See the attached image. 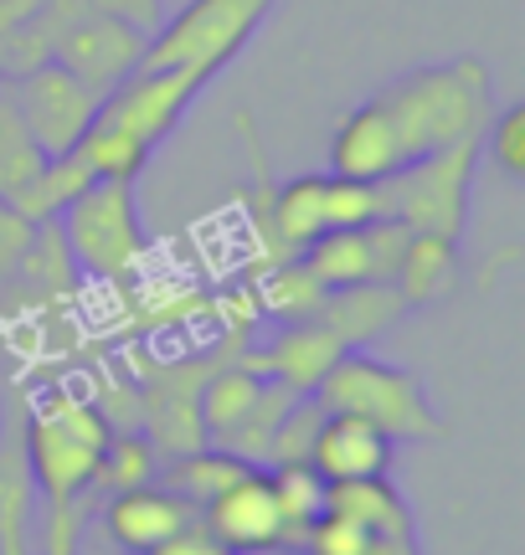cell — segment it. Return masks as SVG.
<instances>
[{
    "mask_svg": "<svg viewBox=\"0 0 525 555\" xmlns=\"http://www.w3.org/2000/svg\"><path fill=\"white\" fill-rule=\"evenodd\" d=\"M382 185L376 180H350L335 170H315V176H294L273 191L268 206V242L279 258H294L299 247H309L324 232H341V227H366V221H382Z\"/></svg>",
    "mask_w": 525,
    "mask_h": 555,
    "instance_id": "cell-7",
    "label": "cell"
},
{
    "mask_svg": "<svg viewBox=\"0 0 525 555\" xmlns=\"http://www.w3.org/2000/svg\"><path fill=\"white\" fill-rule=\"evenodd\" d=\"M206 530L222 540L232 555L247 551H283V515H279V494H273V478L262 468H247L243 478H232L217 499L202 504Z\"/></svg>",
    "mask_w": 525,
    "mask_h": 555,
    "instance_id": "cell-12",
    "label": "cell"
},
{
    "mask_svg": "<svg viewBox=\"0 0 525 555\" xmlns=\"http://www.w3.org/2000/svg\"><path fill=\"white\" fill-rule=\"evenodd\" d=\"M57 232L73 268L103 278V283H124L150 253L135 180H93L57 217Z\"/></svg>",
    "mask_w": 525,
    "mask_h": 555,
    "instance_id": "cell-5",
    "label": "cell"
},
{
    "mask_svg": "<svg viewBox=\"0 0 525 555\" xmlns=\"http://www.w3.org/2000/svg\"><path fill=\"white\" fill-rule=\"evenodd\" d=\"M253 298H258V309L268 319H279V324H304V319H320L324 288L309 278V268H304L299 253H294V258H279V262L262 268Z\"/></svg>",
    "mask_w": 525,
    "mask_h": 555,
    "instance_id": "cell-23",
    "label": "cell"
},
{
    "mask_svg": "<svg viewBox=\"0 0 525 555\" xmlns=\"http://www.w3.org/2000/svg\"><path fill=\"white\" fill-rule=\"evenodd\" d=\"M495 114V78L485 57L459 52L448 62L407 67L371 99L345 108L330 134V170L350 180H386L438 155L459 139L485 134Z\"/></svg>",
    "mask_w": 525,
    "mask_h": 555,
    "instance_id": "cell-1",
    "label": "cell"
},
{
    "mask_svg": "<svg viewBox=\"0 0 525 555\" xmlns=\"http://www.w3.org/2000/svg\"><path fill=\"white\" fill-rule=\"evenodd\" d=\"M407 304L392 283H356V288H335L320 304V324L341 339L345 350H366L371 339L392 335L402 324Z\"/></svg>",
    "mask_w": 525,
    "mask_h": 555,
    "instance_id": "cell-16",
    "label": "cell"
},
{
    "mask_svg": "<svg viewBox=\"0 0 525 555\" xmlns=\"http://www.w3.org/2000/svg\"><path fill=\"white\" fill-rule=\"evenodd\" d=\"M108 433L114 422L103 416V406L62 386L21 416L31 499H41V555H78V504L93 489Z\"/></svg>",
    "mask_w": 525,
    "mask_h": 555,
    "instance_id": "cell-2",
    "label": "cell"
},
{
    "mask_svg": "<svg viewBox=\"0 0 525 555\" xmlns=\"http://www.w3.org/2000/svg\"><path fill=\"white\" fill-rule=\"evenodd\" d=\"M144 555H232V551H227L222 540H217L212 530H206V519L196 515V519H185V525L176 530V535H165L161 545H150Z\"/></svg>",
    "mask_w": 525,
    "mask_h": 555,
    "instance_id": "cell-31",
    "label": "cell"
},
{
    "mask_svg": "<svg viewBox=\"0 0 525 555\" xmlns=\"http://www.w3.org/2000/svg\"><path fill=\"white\" fill-rule=\"evenodd\" d=\"M402 221H366V227H341V232H324L309 247H299V262L309 268V278L320 283L324 294L335 288H356V283H392L397 258L407 247Z\"/></svg>",
    "mask_w": 525,
    "mask_h": 555,
    "instance_id": "cell-10",
    "label": "cell"
},
{
    "mask_svg": "<svg viewBox=\"0 0 525 555\" xmlns=\"http://www.w3.org/2000/svg\"><path fill=\"white\" fill-rule=\"evenodd\" d=\"M315 397H320L324 412L361 416L371 427H382L392 442H438V437H448V422L427 401L423 376L407 371V365L366 356V350H345L324 371Z\"/></svg>",
    "mask_w": 525,
    "mask_h": 555,
    "instance_id": "cell-3",
    "label": "cell"
},
{
    "mask_svg": "<svg viewBox=\"0 0 525 555\" xmlns=\"http://www.w3.org/2000/svg\"><path fill=\"white\" fill-rule=\"evenodd\" d=\"M155 474H161V453H155V442H150L140 427H114L108 442H103V453H99L93 489L119 494V489H135V483H155Z\"/></svg>",
    "mask_w": 525,
    "mask_h": 555,
    "instance_id": "cell-26",
    "label": "cell"
},
{
    "mask_svg": "<svg viewBox=\"0 0 525 555\" xmlns=\"http://www.w3.org/2000/svg\"><path fill=\"white\" fill-rule=\"evenodd\" d=\"M93 11H103V16H119V21H129L135 31H155L165 21V0H88Z\"/></svg>",
    "mask_w": 525,
    "mask_h": 555,
    "instance_id": "cell-33",
    "label": "cell"
},
{
    "mask_svg": "<svg viewBox=\"0 0 525 555\" xmlns=\"http://www.w3.org/2000/svg\"><path fill=\"white\" fill-rule=\"evenodd\" d=\"M392 453L397 442L350 412H324L315 448H309V468L324 483H350V478H386L392 474Z\"/></svg>",
    "mask_w": 525,
    "mask_h": 555,
    "instance_id": "cell-15",
    "label": "cell"
},
{
    "mask_svg": "<svg viewBox=\"0 0 525 555\" xmlns=\"http://www.w3.org/2000/svg\"><path fill=\"white\" fill-rule=\"evenodd\" d=\"M324 509L341 519H356L376 535H402L418 540V519L407 509L402 489L392 478H350V483H330L324 489Z\"/></svg>",
    "mask_w": 525,
    "mask_h": 555,
    "instance_id": "cell-19",
    "label": "cell"
},
{
    "mask_svg": "<svg viewBox=\"0 0 525 555\" xmlns=\"http://www.w3.org/2000/svg\"><path fill=\"white\" fill-rule=\"evenodd\" d=\"M479 155L505 180L521 185L525 180V103H505V108L489 114L485 134H479Z\"/></svg>",
    "mask_w": 525,
    "mask_h": 555,
    "instance_id": "cell-29",
    "label": "cell"
},
{
    "mask_svg": "<svg viewBox=\"0 0 525 555\" xmlns=\"http://www.w3.org/2000/svg\"><path fill=\"white\" fill-rule=\"evenodd\" d=\"M464 283V258H459V242L444 237H423L412 232L397 258V273H392V288L402 294L407 309H427V304H444V298L459 294Z\"/></svg>",
    "mask_w": 525,
    "mask_h": 555,
    "instance_id": "cell-17",
    "label": "cell"
},
{
    "mask_svg": "<svg viewBox=\"0 0 525 555\" xmlns=\"http://www.w3.org/2000/svg\"><path fill=\"white\" fill-rule=\"evenodd\" d=\"M140 57H144V31H135V26L119 16H103L93 5L62 31L57 52H52V62L67 67L78 82H88L99 99L114 93V88L140 67Z\"/></svg>",
    "mask_w": 525,
    "mask_h": 555,
    "instance_id": "cell-11",
    "label": "cell"
},
{
    "mask_svg": "<svg viewBox=\"0 0 525 555\" xmlns=\"http://www.w3.org/2000/svg\"><path fill=\"white\" fill-rule=\"evenodd\" d=\"M262 386H268V380H262L258 371H247L238 356L206 371L202 397H196V412H202V433H206L212 448H227L232 437L243 433V422L253 416V406H258Z\"/></svg>",
    "mask_w": 525,
    "mask_h": 555,
    "instance_id": "cell-18",
    "label": "cell"
},
{
    "mask_svg": "<svg viewBox=\"0 0 525 555\" xmlns=\"http://www.w3.org/2000/svg\"><path fill=\"white\" fill-rule=\"evenodd\" d=\"M93 170H88V159L78 155V150H67V155H47L41 159V170L26 185H21V196L11 201V211H21V217L31 221V227H47V221H57L73 201L93 185Z\"/></svg>",
    "mask_w": 525,
    "mask_h": 555,
    "instance_id": "cell-21",
    "label": "cell"
},
{
    "mask_svg": "<svg viewBox=\"0 0 525 555\" xmlns=\"http://www.w3.org/2000/svg\"><path fill=\"white\" fill-rule=\"evenodd\" d=\"M206 88L212 82L185 73V67H135L114 93H103L99 119L124 129V134H135L144 150H161Z\"/></svg>",
    "mask_w": 525,
    "mask_h": 555,
    "instance_id": "cell-8",
    "label": "cell"
},
{
    "mask_svg": "<svg viewBox=\"0 0 525 555\" xmlns=\"http://www.w3.org/2000/svg\"><path fill=\"white\" fill-rule=\"evenodd\" d=\"M0 555H37L31 551V474L21 448V416L0 433Z\"/></svg>",
    "mask_w": 525,
    "mask_h": 555,
    "instance_id": "cell-20",
    "label": "cell"
},
{
    "mask_svg": "<svg viewBox=\"0 0 525 555\" xmlns=\"http://www.w3.org/2000/svg\"><path fill=\"white\" fill-rule=\"evenodd\" d=\"M41 144L31 139V129L21 124L16 114V99H11V88L0 82V206H11L21 196V185L41 170Z\"/></svg>",
    "mask_w": 525,
    "mask_h": 555,
    "instance_id": "cell-27",
    "label": "cell"
},
{
    "mask_svg": "<svg viewBox=\"0 0 525 555\" xmlns=\"http://www.w3.org/2000/svg\"><path fill=\"white\" fill-rule=\"evenodd\" d=\"M202 509H191L181 494H170L165 483H135L119 494L103 499V535L119 555H144L150 545H161L165 535H176L185 519H196Z\"/></svg>",
    "mask_w": 525,
    "mask_h": 555,
    "instance_id": "cell-14",
    "label": "cell"
},
{
    "mask_svg": "<svg viewBox=\"0 0 525 555\" xmlns=\"http://www.w3.org/2000/svg\"><path fill=\"white\" fill-rule=\"evenodd\" d=\"M31 237H37V227L21 217V211L0 206V278H11V273L21 268V258H26Z\"/></svg>",
    "mask_w": 525,
    "mask_h": 555,
    "instance_id": "cell-32",
    "label": "cell"
},
{
    "mask_svg": "<svg viewBox=\"0 0 525 555\" xmlns=\"http://www.w3.org/2000/svg\"><path fill=\"white\" fill-rule=\"evenodd\" d=\"M11 99H16L21 124L31 129V139L41 144V155H67L78 150V139L88 134V124L99 114V93L78 82L67 67L57 62H41L31 73H21L16 82H5Z\"/></svg>",
    "mask_w": 525,
    "mask_h": 555,
    "instance_id": "cell-9",
    "label": "cell"
},
{
    "mask_svg": "<svg viewBox=\"0 0 525 555\" xmlns=\"http://www.w3.org/2000/svg\"><path fill=\"white\" fill-rule=\"evenodd\" d=\"M341 356H345L341 339L330 335L320 319H304V324H283L268 345H253L238 360H243L247 371H258L262 380L283 386L289 397H315V386H320L324 371Z\"/></svg>",
    "mask_w": 525,
    "mask_h": 555,
    "instance_id": "cell-13",
    "label": "cell"
},
{
    "mask_svg": "<svg viewBox=\"0 0 525 555\" xmlns=\"http://www.w3.org/2000/svg\"><path fill=\"white\" fill-rule=\"evenodd\" d=\"M320 422H324L320 397L289 401L279 416V427H273V442H268V468H273V463H309V448H315Z\"/></svg>",
    "mask_w": 525,
    "mask_h": 555,
    "instance_id": "cell-30",
    "label": "cell"
},
{
    "mask_svg": "<svg viewBox=\"0 0 525 555\" xmlns=\"http://www.w3.org/2000/svg\"><path fill=\"white\" fill-rule=\"evenodd\" d=\"M268 478H273L279 515H283V551L294 555L299 535L324 515V489H330V483H324L309 463H273V468H268Z\"/></svg>",
    "mask_w": 525,
    "mask_h": 555,
    "instance_id": "cell-25",
    "label": "cell"
},
{
    "mask_svg": "<svg viewBox=\"0 0 525 555\" xmlns=\"http://www.w3.org/2000/svg\"><path fill=\"white\" fill-rule=\"evenodd\" d=\"M294 555H423V545L402 535H376V530H366L356 519H341L324 509L299 535Z\"/></svg>",
    "mask_w": 525,
    "mask_h": 555,
    "instance_id": "cell-24",
    "label": "cell"
},
{
    "mask_svg": "<svg viewBox=\"0 0 525 555\" xmlns=\"http://www.w3.org/2000/svg\"><path fill=\"white\" fill-rule=\"evenodd\" d=\"M279 11V0H185L176 16H165L144 37L140 67H185L196 78L217 82L262 31V21Z\"/></svg>",
    "mask_w": 525,
    "mask_h": 555,
    "instance_id": "cell-4",
    "label": "cell"
},
{
    "mask_svg": "<svg viewBox=\"0 0 525 555\" xmlns=\"http://www.w3.org/2000/svg\"><path fill=\"white\" fill-rule=\"evenodd\" d=\"M78 155L88 159V170L99 180H140L144 165L155 159V150H144L135 134H124V129H114V124H103L93 114L88 134L78 139Z\"/></svg>",
    "mask_w": 525,
    "mask_h": 555,
    "instance_id": "cell-28",
    "label": "cell"
},
{
    "mask_svg": "<svg viewBox=\"0 0 525 555\" xmlns=\"http://www.w3.org/2000/svg\"><path fill=\"white\" fill-rule=\"evenodd\" d=\"M0 288H5V278H0Z\"/></svg>",
    "mask_w": 525,
    "mask_h": 555,
    "instance_id": "cell-35",
    "label": "cell"
},
{
    "mask_svg": "<svg viewBox=\"0 0 525 555\" xmlns=\"http://www.w3.org/2000/svg\"><path fill=\"white\" fill-rule=\"evenodd\" d=\"M247 468H258V463H247V457L227 453V448H191V453H176V457H161V474L155 483H165L170 494H181L191 509H202L206 499H217L232 483V478H243Z\"/></svg>",
    "mask_w": 525,
    "mask_h": 555,
    "instance_id": "cell-22",
    "label": "cell"
},
{
    "mask_svg": "<svg viewBox=\"0 0 525 555\" xmlns=\"http://www.w3.org/2000/svg\"><path fill=\"white\" fill-rule=\"evenodd\" d=\"M247 555H289V551H247Z\"/></svg>",
    "mask_w": 525,
    "mask_h": 555,
    "instance_id": "cell-34",
    "label": "cell"
},
{
    "mask_svg": "<svg viewBox=\"0 0 525 555\" xmlns=\"http://www.w3.org/2000/svg\"><path fill=\"white\" fill-rule=\"evenodd\" d=\"M474 170H479V139H459V144H448L438 155L376 180L386 217L402 221L407 232H423V237L464 242Z\"/></svg>",
    "mask_w": 525,
    "mask_h": 555,
    "instance_id": "cell-6",
    "label": "cell"
}]
</instances>
